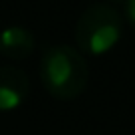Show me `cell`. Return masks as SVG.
I'll use <instances>...</instances> for the list:
<instances>
[{
    "label": "cell",
    "instance_id": "6",
    "mask_svg": "<svg viewBox=\"0 0 135 135\" xmlns=\"http://www.w3.org/2000/svg\"><path fill=\"white\" fill-rule=\"evenodd\" d=\"M109 2H113V4H125V0H109Z\"/></svg>",
    "mask_w": 135,
    "mask_h": 135
},
{
    "label": "cell",
    "instance_id": "2",
    "mask_svg": "<svg viewBox=\"0 0 135 135\" xmlns=\"http://www.w3.org/2000/svg\"><path fill=\"white\" fill-rule=\"evenodd\" d=\"M123 18L109 4H91L76 24V44L84 54L103 56L119 42Z\"/></svg>",
    "mask_w": 135,
    "mask_h": 135
},
{
    "label": "cell",
    "instance_id": "4",
    "mask_svg": "<svg viewBox=\"0 0 135 135\" xmlns=\"http://www.w3.org/2000/svg\"><path fill=\"white\" fill-rule=\"evenodd\" d=\"M36 48V38L28 28L10 26L0 32V56L10 60H26Z\"/></svg>",
    "mask_w": 135,
    "mask_h": 135
},
{
    "label": "cell",
    "instance_id": "1",
    "mask_svg": "<svg viewBox=\"0 0 135 135\" xmlns=\"http://www.w3.org/2000/svg\"><path fill=\"white\" fill-rule=\"evenodd\" d=\"M40 80L50 95L74 99L88 88V62L72 46H48L40 60Z\"/></svg>",
    "mask_w": 135,
    "mask_h": 135
},
{
    "label": "cell",
    "instance_id": "3",
    "mask_svg": "<svg viewBox=\"0 0 135 135\" xmlns=\"http://www.w3.org/2000/svg\"><path fill=\"white\" fill-rule=\"evenodd\" d=\"M30 91L26 72L14 66L0 68V111H8L22 105Z\"/></svg>",
    "mask_w": 135,
    "mask_h": 135
},
{
    "label": "cell",
    "instance_id": "5",
    "mask_svg": "<svg viewBox=\"0 0 135 135\" xmlns=\"http://www.w3.org/2000/svg\"><path fill=\"white\" fill-rule=\"evenodd\" d=\"M123 12H125V20L129 22V26L135 30V0H125Z\"/></svg>",
    "mask_w": 135,
    "mask_h": 135
}]
</instances>
